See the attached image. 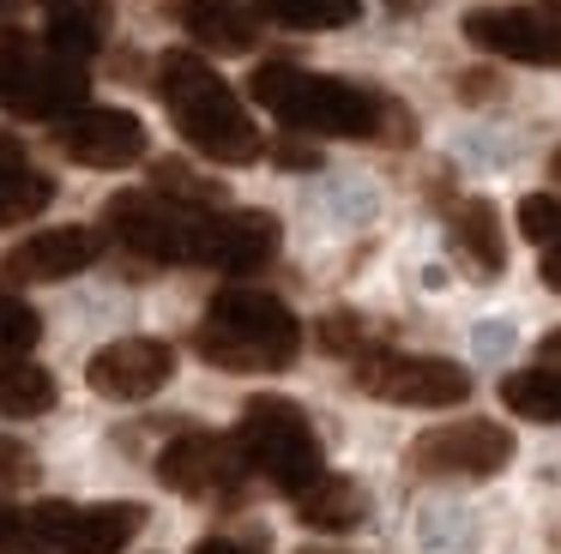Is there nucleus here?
<instances>
[{
  "label": "nucleus",
  "instance_id": "nucleus-12",
  "mask_svg": "<svg viewBox=\"0 0 561 554\" xmlns=\"http://www.w3.org/2000/svg\"><path fill=\"white\" fill-rule=\"evenodd\" d=\"M55 145L79 169H127L146 157V120L127 108H79L55 127Z\"/></svg>",
  "mask_w": 561,
  "mask_h": 554
},
{
  "label": "nucleus",
  "instance_id": "nucleus-16",
  "mask_svg": "<svg viewBox=\"0 0 561 554\" xmlns=\"http://www.w3.org/2000/svg\"><path fill=\"white\" fill-rule=\"evenodd\" d=\"M182 31L211 55H248L260 43V12L248 0H187Z\"/></svg>",
  "mask_w": 561,
  "mask_h": 554
},
{
  "label": "nucleus",
  "instance_id": "nucleus-27",
  "mask_svg": "<svg viewBox=\"0 0 561 554\" xmlns=\"http://www.w3.org/2000/svg\"><path fill=\"white\" fill-rule=\"evenodd\" d=\"M158 187H175V199H182V205H211V199H218V187L199 181L194 169H182V163H158Z\"/></svg>",
  "mask_w": 561,
  "mask_h": 554
},
{
  "label": "nucleus",
  "instance_id": "nucleus-20",
  "mask_svg": "<svg viewBox=\"0 0 561 554\" xmlns=\"http://www.w3.org/2000/svg\"><path fill=\"white\" fill-rule=\"evenodd\" d=\"M55 409V373L37 368L31 356H13V361H0V416H49Z\"/></svg>",
  "mask_w": 561,
  "mask_h": 554
},
{
  "label": "nucleus",
  "instance_id": "nucleus-32",
  "mask_svg": "<svg viewBox=\"0 0 561 554\" xmlns=\"http://www.w3.org/2000/svg\"><path fill=\"white\" fill-rule=\"evenodd\" d=\"M194 554H254V549H242V542H230V536H206Z\"/></svg>",
  "mask_w": 561,
  "mask_h": 554
},
{
  "label": "nucleus",
  "instance_id": "nucleus-6",
  "mask_svg": "<svg viewBox=\"0 0 561 554\" xmlns=\"http://www.w3.org/2000/svg\"><path fill=\"white\" fill-rule=\"evenodd\" d=\"M103 223L127 253L158 265H194L199 259V211L163 193H115L103 205Z\"/></svg>",
  "mask_w": 561,
  "mask_h": 554
},
{
  "label": "nucleus",
  "instance_id": "nucleus-24",
  "mask_svg": "<svg viewBox=\"0 0 561 554\" xmlns=\"http://www.w3.org/2000/svg\"><path fill=\"white\" fill-rule=\"evenodd\" d=\"M43 337V320L31 301H19L13 289H0V361H13V356H31Z\"/></svg>",
  "mask_w": 561,
  "mask_h": 554
},
{
  "label": "nucleus",
  "instance_id": "nucleus-25",
  "mask_svg": "<svg viewBox=\"0 0 561 554\" xmlns=\"http://www.w3.org/2000/svg\"><path fill=\"white\" fill-rule=\"evenodd\" d=\"M519 235L537 247H556L561 241V199L556 193H525L519 199Z\"/></svg>",
  "mask_w": 561,
  "mask_h": 554
},
{
  "label": "nucleus",
  "instance_id": "nucleus-14",
  "mask_svg": "<svg viewBox=\"0 0 561 554\" xmlns=\"http://www.w3.org/2000/svg\"><path fill=\"white\" fill-rule=\"evenodd\" d=\"M278 253V217L272 211H206L199 217V259L218 272H260Z\"/></svg>",
  "mask_w": 561,
  "mask_h": 554
},
{
  "label": "nucleus",
  "instance_id": "nucleus-35",
  "mask_svg": "<svg viewBox=\"0 0 561 554\" xmlns=\"http://www.w3.org/2000/svg\"><path fill=\"white\" fill-rule=\"evenodd\" d=\"M392 7H399V12H411V7H416V12H423V7H428V0H392Z\"/></svg>",
  "mask_w": 561,
  "mask_h": 554
},
{
  "label": "nucleus",
  "instance_id": "nucleus-33",
  "mask_svg": "<svg viewBox=\"0 0 561 554\" xmlns=\"http://www.w3.org/2000/svg\"><path fill=\"white\" fill-rule=\"evenodd\" d=\"M13 163H25V151H19V139L7 127H0V169H13Z\"/></svg>",
  "mask_w": 561,
  "mask_h": 554
},
{
  "label": "nucleus",
  "instance_id": "nucleus-28",
  "mask_svg": "<svg viewBox=\"0 0 561 554\" xmlns=\"http://www.w3.org/2000/svg\"><path fill=\"white\" fill-rule=\"evenodd\" d=\"M19 482H37V458L13 434H0V488H19Z\"/></svg>",
  "mask_w": 561,
  "mask_h": 554
},
{
  "label": "nucleus",
  "instance_id": "nucleus-37",
  "mask_svg": "<svg viewBox=\"0 0 561 554\" xmlns=\"http://www.w3.org/2000/svg\"><path fill=\"white\" fill-rule=\"evenodd\" d=\"M49 7H61V0H49Z\"/></svg>",
  "mask_w": 561,
  "mask_h": 554
},
{
  "label": "nucleus",
  "instance_id": "nucleus-7",
  "mask_svg": "<svg viewBox=\"0 0 561 554\" xmlns=\"http://www.w3.org/2000/svg\"><path fill=\"white\" fill-rule=\"evenodd\" d=\"M507 458H513V434L501 422L465 416V422H447V428L416 434L411 452H404V470L428 482H477V476H495Z\"/></svg>",
  "mask_w": 561,
  "mask_h": 554
},
{
  "label": "nucleus",
  "instance_id": "nucleus-13",
  "mask_svg": "<svg viewBox=\"0 0 561 554\" xmlns=\"http://www.w3.org/2000/svg\"><path fill=\"white\" fill-rule=\"evenodd\" d=\"M170 373H175V349L163 344V337H115V344H103L98 356H91L85 380H91V392H103V397L139 404V397L163 392Z\"/></svg>",
  "mask_w": 561,
  "mask_h": 554
},
{
  "label": "nucleus",
  "instance_id": "nucleus-30",
  "mask_svg": "<svg viewBox=\"0 0 561 554\" xmlns=\"http://www.w3.org/2000/svg\"><path fill=\"white\" fill-rule=\"evenodd\" d=\"M272 157H278L284 169H314V163H320V157H314V151H302V145H278Z\"/></svg>",
  "mask_w": 561,
  "mask_h": 554
},
{
  "label": "nucleus",
  "instance_id": "nucleus-34",
  "mask_svg": "<svg viewBox=\"0 0 561 554\" xmlns=\"http://www.w3.org/2000/svg\"><path fill=\"white\" fill-rule=\"evenodd\" d=\"M537 349H543V356L561 368V325H556V332H543V344H537Z\"/></svg>",
  "mask_w": 561,
  "mask_h": 554
},
{
  "label": "nucleus",
  "instance_id": "nucleus-15",
  "mask_svg": "<svg viewBox=\"0 0 561 554\" xmlns=\"http://www.w3.org/2000/svg\"><path fill=\"white\" fill-rule=\"evenodd\" d=\"M91 259H98V235L67 223V229H43V235L19 241L7 253V265H0V277L7 284H61V277L85 272Z\"/></svg>",
  "mask_w": 561,
  "mask_h": 554
},
{
  "label": "nucleus",
  "instance_id": "nucleus-19",
  "mask_svg": "<svg viewBox=\"0 0 561 554\" xmlns=\"http://www.w3.org/2000/svg\"><path fill=\"white\" fill-rule=\"evenodd\" d=\"M103 31H110V0H61V7L49 12V48L67 60L98 55Z\"/></svg>",
  "mask_w": 561,
  "mask_h": 554
},
{
  "label": "nucleus",
  "instance_id": "nucleus-22",
  "mask_svg": "<svg viewBox=\"0 0 561 554\" xmlns=\"http://www.w3.org/2000/svg\"><path fill=\"white\" fill-rule=\"evenodd\" d=\"M260 7L290 31H344V24H356L363 0H260Z\"/></svg>",
  "mask_w": 561,
  "mask_h": 554
},
{
  "label": "nucleus",
  "instance_id": "nucleus-26",
  "mask_svg": "<svg viewBox=\"0 0 561 554\" xmlns=\"http://www.w3.org/2000/svg\"><path fill=\"white\" fill-rule=\"evenodd\" d=\"M0 554H49L43 536L31 530V512H13L7 500H0Z\"/></svg>",
  "mask_w": 561,
  "mask_h": 554
},
{
  "label": "nucleus",
  "instance_id": "nucleus-29",
  "mask_svg": "<svg viewBox=\"0 0 561 554\" xmlns=\"http://www.w3.org/2000/svg\"><path fill=\"white\" fill-rule=\"evenodd\" d=\"M320 344H327V349H339V356H351V349H356V320L332 313V320L320 325Z\"/></svg>",
  "mask_w": 561,
  "mask_h": 554
},
{
  "label": "nucleus",
  "instance_id": "nucleus-23",
  "mask_svg": "<svg viewBox=\"0 0 561 554\" xmlns=\"http://www.w3.org/2000/svg\"><path fill=\"white\" fill-rule=\"evenodd\" d=\"M49 199H55L49 175H37V169H25V163L0 169V223H25V217H37Z\"/></svg>",
  "mask_w": 561,
  "mask_h": 554
},
{
  "label": "nucleus",
  "instance_id": "nucleus-21",
  "mask_svg": "<svg viewBox=\"0 0 561 554\" xmlns=\"http://www.w3.org/2000/svg\"><path fill=\"white\" fill-rule=\"evenodd\" d=\"M501 404L525 422H561V368L543 361V368H519L501 380Z\"/></svg>",
  "mask_w": 561,
  "mask_h": 554
},
{
  "label": "nucleus",
  "instance_id": "nucleus-17",
  "mask_svg": "<svg viewBox=\"0 0 561 554\" xmlns=\"http://www.w3.org/2000/svg\"><path fill=\"white\" fill-rule=\"evenodd\" d=\"M447 235H453V253H459L477 277H501V265H507V241H501V217H495V205H489V199L453 205Z\"/></svg>",
  "mask_w": 561,
  "mask_h": 554
},
{
  "label": "nucleus",
  "instance_id": "nucleus-31",
  "mask_svg": "<svg viewBox=\"0 0 561 554\" xmlns=\"http://www.w3.org/2000/svg\"><path fill=\"white\" fill-rule=\"evenodd\" d=\"M537 272H543L549 289H561V241H556V247H543V265H537Z\"/></svg>",
  "mask_w": 561,
  "mask_h": 554
},
{
  "label": "nucleus",
  "instance_id": "nucleus-36",
  "mask_svg": "<svg viewBox=\"0 0 561 554\" xmlns=\"http://www.w3.org/2000/svg\"><path fill=\"white\" fill-rule=\"evenodd\" d=\"M549 169H556V175H561V151H556V157H549Z\"/></svg>",
  "mask_w": 561,
  "mask_h": 554
},
{
  "label": "nucleus",
  "instance_id": "nucleus-9",
  "mask_svg": "<svg viewBox=\"0 0 561 554\" xmlns=\"http://www.w3.org/2000/svg\"><path fill=\"white\" fill-rule=\"evenodd\" d=\"M146 524V506L115 500V506H67V500H37L31 530L43 536L49 554H122Z\"/></svg>",
  "mask_w": 561,
  "mask_h": 554
},
{
  "label": "nucleus",
  "instance_id": "nucleus-10",
  "mask_svg": "<svg viewBox=\"0 0 561 554\" xmlns=\"http://www.w3.org/2000/svg\"><path fill=\"white\" fill-rule=\"evenodd\" d=\"M465 43L519 67H561V7H477L465 12Z\"/></svg>",
  "mask_w": 561,
  "mask_h": 554
},
{
  "label": "nucleus",
  "instance_id": "nucleus-3",
  "mask_svg": "<svg viewBox=\"0 0 561 554\" xmlns=\"http://www.w3.org/2000/svg\"><path fill=\"white\" fill-rule=\"evenodd\" d=\"M199 356L230 373H284L302 356V320L266 289H218L194 332Z\"/></svg>",
  "mask_w": 561,
  "mask_h": 554
},
{
  "label": "nucleus",
  "instance_id": "nucleus-8",
  "mask_svg": "<svg viewBox=\"0 0 561 554\" xmlns=\"http://www.w3.org/2000/svg\"><path fill=\"white\" fill-rule=\"evenodd\" d=\"M356 385L380 404H411V409H447L471 397V373L459 361L399 356V349H375V356L356 361Z\"/></svg>",
  "mask_w": 561,
  "mask_h": 554
},
{
  "label": "nucleus",
  "instance_id": "nucleus-1",
  "mask_svg": "<svg viewBox=\"0 0 561 554\" xmlns=\"http://www.w3.org/2000/svg\"><path fill=\"white\" fill-rule=\"evenodd\" d=\"M260 108L284 120L296 132H320V139H380V132H404L399 108L387 96L363 91L351 79H332V72H308L290 60H266L248 79Z\"/></svg>",
  "mask_w": 561,
  "mask_h": 554
},
{
  "label": "nucleus",
  "instance_id": "nucleus-18",
  "mask_svg": "<svg viewBox=\"0 0 561 554\" xmlns=\"http://www.w3.org/2000/svg\"><path fill=\"white\" fill-rule=\"evenodd\" d=\"M368 512L363 488H356L351 476H320L308 482L302 494H296V518H302L308 530H320V536H339V530H356Z\"/></svg>",
  "mask_w": 561,
  "mask_h": 554
},
{
  "label": "nucleus",
  "instance_id": "nucleus-4",
  "mask_svg": "<svg viewBox=\"0 0 561 554\" xmlns=\"http://www.w3.org/2000/svg\"><path fill=\"white\" fill-rule=\"evenodd\" d=\"M236 446H242L248 470L272 482L284 494H302L308 482H320V440L308 428V416L290 404V397H248L242 409V428H236Z\"/></svg>",
  "mask_w": 561,
  "mask_h": 554
},
{
  "label": "nucleus",
  "instance_id": "nucleus-5",
  "mask_svg": "<svg viewBox=\"0 0 561 554\" xmlns=\"http://www.w3.org/2000/svg\"><path fill=\"white\" fill-rule=\"evenodd\" d=\"M91 96L85 60L67 55H31L25 36H0V108L19 120H67Z\"/></svg>",
  "mask_w": 561,
  "mask_h": 554
},
{
  "label": "nucleus",
  "instance_id": "nucleus-11",
  "mask_svg": "<svg viewBox=\"0 0 561 554\" xmlns=\"http://www.w3.org/2000/svg\"><path fill=\"white\" fill-rule=\"evenodd\" d=\"M242 470H248L242 446L224 440V434H175V440L158 452L163 488L187 494V500H206V494H236Z\"/></svg>",
  "mask_w": 561,
  "mask_h": 554
},
{
  "label": "nucleus",
  "instance_id": "nucleus-2",
  "mask_svg": "<svg viewBox=\"0 0 561 554\" xmlns=\"http://www.w3.org/2000/svg\"><path fill=\"white\" fill-rule=\"evenodd\" d=\"M158 96H163V108H170L175 132H182L199 157H211V163H254L260 145H266L260 127L248 120L242 96H236L194 48H170V55L158 60Z\"/></svg>",
  "mask_w": 561,
  "mask_h": 554
}]
</instances>
